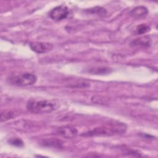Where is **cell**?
Wrapping results in <instances>:
<instances>
[{
	"label": "cell",
	"instance_id": "obj_6",
	"mask_svg": "<svg viewBox=\"0 0 158 158\" xmlns=\"http://www.w3.org/2000/svg\"><path fill=\"white\" fill-rule=\"evenodd\" d=\"M57 133L65 138H72L77 136L78 131L72 125H65L59 128Z\"/></svg>",
	"mask_w": 158,
	"mask_h": 158
},
{
	"label": "cell",
	"instance_id": "obj_11",
	"mask_svg": "<svg viewBox=\"0 0 158 158\" xmlns=\"http://www.w3.org/2000/svg\"><path fill=\"white\" fill-rule=\"evenodd\" d=\"M8 143L12 145V146H16V147H22L23 146V141L19 138H10L9 140H8Z\"/></svg>",
	"mask_w": 158,
	"mask_h": 158
},
{
	"label": "cell",
	"instance_id": "obj_7",
	"mask_svg": "<svg viewBox=\"0 0 158 158\" xmlns=\"http://www.w3.org/2000/svg\"><path fill=\"white\" fill-rule=\"evenodd\" d=\"M41 144L45 147L61 148L63 146V142L60 139L56 138H49L43 139L41 142Z\"/></svg>",
	"mask_w": 158,
	"mask_h": 158
},
{
	"label": "cell",
	"instance_id": "obj_8",
	"mask_svg": "<svg viewBox=\"0 0 158 158\" xmlns=\"http://www.w3.org/2000/svg\"><path fill=\"white\" fill-rule=\"evenodd\" d=\"M151 44V40L149 37L147 36L139 37L135 40L132 41L130 43L131 46H144V47H148L150 46Z\"/></svg>",
	"mask_w": 158,
	"mask_h": 158
},
{
	"label": "cell",
	"instance_id": "obj_10",
	"mask_svg": "<svg viewBox=\"0 0 158 158\" xmlns=\"http://www.w3.org/2000/svg\"><path fill=\"white\" fill-rule=\"evenodd\" d=\"M150 30V27L147 24H140L136 27L133 33L135 35H142L148 32Z\"/></svg>",
	"mask_w": 158,
	"mask_h": 158
},
{
	"label": "cell",
	"instance_id": "obj_12",
	"mask_svg": "<svg viewBox=\"0 0 158 158\" xmlns=\"http://www.w3.org/2000/svg\"><path fill=\"white\" fill-rule=\"evenodd\" d=\"M14 117V113L12 111H4L1 114V121H6Z\"/></svg>",
	"mask_w": 158,
	"mask_h": 158
},
{
	"label": "cell",
	"instance_id": "obj_9",
	"mask_svg": "<svg viewBox=\"0 0 158 158\" xmlns=\"http://www.w3.org/2000/svg\"><path fill=\"white\" fill-rule=\"evenodd\" d=\"M148 13V10L144 6H137L130 12V15L133 17H142L146 16Z\"/></svg>",
	"mask_w": 158,
	"mask_h": 158
},
{
	"label": "cell",
	"instance_id": "obj_5",
	"mask_svg": "<svg viewBox=\"0 0 158 158\" xmlns=\"http://www.w3.org/2000/svg\"><path fill=\"white\" fill-rule=\"evenodd\" d=\"M31 49L38 54H43L51 51L53 49V44L48 42H31L30 43Z\"/></svg>",
	"mask_w": 158,
	"mask_h": 158
},
{
	"label": "cell",
	"instance_id": "obj_3",
	"mask_svg": "<svg viewBox=\"0 0 158 158\" xmlns=\"http://www.w3.org/2000/svg\"><path fill=\"white\" fill-rule=\"evenodd\" d=\"M36 80L37 77L35 75L28 72L12 75L7 78L9 83L19 86L32 85L36 83Z\"/></svg>",
	"mask_w": 158,
	"mask_h": 158
},
{
	"label": "cell",
	"instance_id": "obj_4",
	"mask_svg": "<svg viewBox=\"0 0 158 158\" xmlns=\"http://www.w3.org/2000/svg\"><path fill=\"white\" fill-rule=\"evenodd\" d=\"M49 17L55 21H60L67 18H70L72 15L70 10L64 5H60L55 7L49 13Z\"/></svg>",
	"mask_w": 158,
	"mask_h": 158
},
{
	"label": "cell",
	"instance_id": "obj_1",
	"mask_svg": "<svg viewBox=\"0 0 158 158\" xmlns=\"http://www.w3.org/2000/svg\"><path fill=\"white\" fill-rule=\"evenodd\" d=\"M127 126L125 123L119 122H111L100 127L81 134L85 136H106L120 135L124 133L126 131Z\"/></svg>",
	"mask_w": 158,
	"mask_h": 158
},
{
	"label": "cell",
	"instance_id": "obj_2",
	"mask_svg": "<svg viewBox=\"0 0 158 158\" xmlns=\"http://www.w3.org/2000/svg\"><path fill=\"white\" fill-rule=\"evenodd\" d=\"M59 102L56 100L31 98L27 104L28 111L35 114L51 113L59 107Z\"/></svg>",
	"mask_w": 158,
	"mask_h": 158
}]
</instances>
